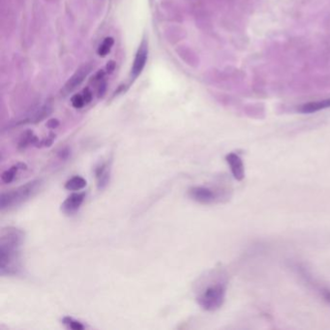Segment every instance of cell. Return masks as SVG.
<instances>
[{
    "mask_svg": "<svg viewBox=\"0 0 330 330\" xmlns=\"http://www.w3.org/2000/svg\"><path fill=\"white\" fill-rule=\"evenodd\" d=\"M25 234L18 229H6L2 231L0 240V273L1 275H16L21 270V247Z\"/></svg>",
    "mask_w": 330,
    "mask_h": 330,
    "instance_id": "6da1fadb",
    "label": "cell"
},
{
    "mask_svg": "<svg viewBox=\"0 0 330 330\" xmlns=\"http://www.w3.org/2000/svg\"><path fill=\"white\" fill-rule=\"evenodd\" d=\"M43 182L41 179H35L14 190L2 193L0 198L1 210L2 211L10 210L17 206H20L28 199L33 198L34 196L40 191Z\"/></svg>",
    "mask_w": 330,
    "mask_h": 330,
    "instance_id": "7a4b0ae2",
    "label": "cell"
},
{
    "mask_svg": "<svg viewBox=\"0 0 330 330\" xmlns=\"http://www.w3.org/2000/svg\"><path fill=\"white\" fill-rule=\"evenodd\" d=\"M225 297L226 288L222 284H215L208 287L198 297V303L203 310L212 312L218 310L224 304Z\"/></svg>",
    "mask_w": 330,
    "mask_h": 330,
    "instance_id": "3957f363",
    "label": "cell"
},
{
    "mask_svg": "<svg viewBox=\"0 0 330 330\" xmlns=\"http://www.w3.org/2000/svg\"><path fill=\"white\" fill-rule=\"evenodd\" d=\"M189 197L194 199L195 201H198L199 203L202 204H209L215 201L217 198V195L214 191H212L209 188L202 187V186H197V187H192L188 191Z\"/></svg>",
    "mask_w": 330,
    "mask_h": 330,
    "instance_id": "277c9868",
    "label": "cell"
},
{
    "mask_svg": "<svg viewBox=\"0 0 330 330\" xmlns=\"http://www.w3.org/2000/svg\"><path fill=\"white\" fill-rule=\"evenodd\" d=\"M91 70V66L89 65H83V66L80 67L77 72L69 79V81L67 82L62 89V92L64 95L69 94L70 92H72L77 86H79L82 81L86 78V76L88 75V73Z\"/></svg>",
    "mask_w": 330,
    "mask_h": 330,
    "instance_id": "5b68a950",
    "label": "cell"
},
{
    "mask_svg": "<svg viewBox=\"0 0 330 330\" xmlns=\"http://www.w3.org/2000/svg\"><path fill=\"white\" fill-rule=\"evenodd\" d=\"M147 55H148V49H147V44L145 41H143L136 55L134 64L132 67V76L134 79H136L138 76L140 75L142 72L143 68L145 67L146 61H147Z\"/></svg>",
    "mask_w": 330,
    "mask_h": 330,
    "instance_id": "8992f818",
    "label": "cell"
},
{
    "mask_svg": "<svg viewBox=\"0 0 330 330\" xmlns=\"http://www.w3.org/2000/svg\"><path fill=\"white\" fill-rule=\"evenodd\" d=\"M226 161L230 165L231 174L237 181H242L245 177V167L242 159L236 153H230L226 156Z\"/></svg>",
    "mask_w": 330,
    "mask_h": 330,
    "instance_id": "52a82bcc",
    "label": "cell"
},
{
    "mask_svg": "<svg viewBox=\"0 0 330 330\" xmlns=\"http://www.w3.org/2000/svg\"><path fill=\"white\" fill-rule=\"evenodd\" d=\"M84 198H85L84 193H74L70 195L61 205L62 211L69 215L76 213L82 204Z\"/></svg>",
    "mask_w": 330,
    "mask_h": 330,
    "instance_id": "ba28073f",
    "label": "cell"
},
{
    "mask_svg": "<svg viewBox=\"0 0 330 330\" xmlns=\"http://www.w3.org/2000/svg\"><path fill=\"white\" fill-rule=\"evenodd\" d=\"M329 108H330V98L303 104L297 109V110L301 113H313Z\"/></svg>",
    "mask_w": 330,
    "mask_h": 330,
    "instance_id": "9c48e42d",
    "label": "cell"
},
{
    "mask_svg": "<svg viewBox=\"0 0 330 330\" xmlns=\"http://www.w3.org/2000/svg\"><path fill=\"white\" fill-rule=\"evenodd\" d=\"M110 165L108 163H102L95 168V177L97 181V187L99 190H103L107 187L110 181Z\"/></svg>",
    "mask_w": 330,
    "mask_h": 330,
    "instance_id": "30bf717a",
    "label": "cell"
},
{
    "mask_svg": "<svg viewBox=\"0 0 330 330\" xmlns=\"http://www.w3.org/2000/svg\"><path fill=\"white\" fill-rule=\"evenodd\" d=\"M86 186V180L80 176L76 175L70 178L65 183V189L69 191H80Z\"/></svg>",
    "mask_w": 330,
    "mask_h": 330,
    "instance_id": "8fae6325",
    "label": "cell"
},
{
    "mask_svg": "<svg viewBox=\"0 0 330 330\" xmlns=\"http://www.w3.org/2000/svg\"><path fill=\"white\" fill-rule=\"evenodd\" d=\"M22 165H23V164H18V165H13V166H11L9 169L5 170V171L2 173V175H1V180H2L4 183H6V184L11 183V182L15 179V177H16V175H17V172H18L19 168H24V167H20Z\"/></svg>",
    "mask_w": 330,
    "mask_h": 330,
    "instance_id": "7c38bea8",
    "label": "cell"
},
{
    "mask_svg": "<svg viewBox=\"0 0 330 330\" xmlns=\"http://www.w3.org/2000/svg\"><path fill=\"white\" fill-rule=\"evenodd\" d=\"M37 141V138L33 135V133L31 131H27L25 133L20 141H19V149H26L28 145L35 143Z\"/></svg>",
    "mask_w": 330,
    "mask_h": 330,
    "instance_id": "4fadbf2b",
    "label": "cell"
},
{
    "mask_svg": "<svg viewBox=\"0 0 330 330\" xmlns=\"http://www.w3.org/2000/svg\"><path fill=\"white\" fill-rule=\"evenodd\" d=\"M62 324L69 330H83L85 329V327L81 322L76 321L71 317H64L62 319Z\"/></svg>",
    "mask_w": 330,
    "mask_h": 330,
    "instance_id": "5bb4252c",
    "label": "cell"
},
{
    "mask_svg": "<svg viewBox=\"0 0 330 330\" xmlns=\"http://www.w3.org/2000/svg\"><path fill=\"white\" fill-rule=\"evenodd\" d=\"M113 43H114V41L111 37L106 38L98 48V55L100 56H106L110 52V49H111Z\"/></svg>",
    "mask_w": 330,
    "mask_h": 330,
    "instance_id": "9a60e30c",
    "label": "cell"
},
{
    "mask_svg": "<svg viewBox=\"0 0 330 330\" xmlns=\"http://www.w3.org/2000/svg\"><path fill=\"white\" fill-rule=\"evenodd\" d=\"M72 105L74 108L76 109H81L82 108L84 105H86L85 100L83 98L82 94H77L72 98Z\"/></svg>",
    "mask_w": 330,
    "mask_h": 330,
    "instance_id": "2e32d148",
    "label": "cell"
},
{
    "mask_svg": "<svg viewBox=\"0 0 330 330\" xmlns=\"http://www.w3.org/2000/svg\"><path fill=\"white\" fill-rule=\"evenodd\" d=\"M82 96H83V98L85 100V103L88 104V103L91 102V100H92V92L89 90V88H85V89L83 90Z\"/></svg>",
    "mask_w": 330,
    "mask_h": 330,
    "instance_id": "e0dca14e",
    "label": "cell"
},
{
    "mask_svg": "<svg viewBox=\"0 0 330 330\" xmlns=\"http://www.w3.org/2000/svg\"><path fill=\"white\" fill-rule=\"evenodd\" d=\"M322 295H323V297L324 299L330 303V290H328V289H325L322 291Z\"/></svg>",
    "mask_w": 330,
    "mask_h": 330,
    "instance_id": "ac0fdd59",
    "label": "cell"
},
{
    "mask_svg": "<svg viewBox=\"0 0 330 330\" xmlns=\"http://www.w3.org/2000/svg\"><path fill=\"white\" fill-rule=\"evenodd\" d=\"M57 125H58V121L55 120V119H53V120L49 121V123H48V126L50 128H55Z\"/></svg>",
    "mask_w": 330,
    "mask_h": 330,
    "instance_id": "d6986e66",
    "label": "cell"
},
{
    "mask_svg": "<svg viewBox=\"0 0 330 330\" xmlns=\"http://www.w3.org/2000/svg\"><path fill=\"white\" fill-rule=\"evenodd\" d=\"M105 89H106V83H105V82H103V83L100 85L99 96H103V95H104Z\"/></svg>",
    "mask_w": 330,
    "mask_h": 330,
    "instance_id": "ffe728a7",
    "label": "cell"
},
{
    "mask_svg": "<svg viewBox=\"0 0 330 330\" xmlns=\"http://www.w3.org/2000/svg\"><path fill=\"white\" fill-rule=\"evenodd\" d=\"M107 68H108V70H110V72H111V71L113 70V68H114V63H113L112 61H110V62L108 64Z\"/></svg>",
    "mask_w": 330,
    "mask_h": 330,
    "instance_id": "44dd1931",
    "label": "cell"
}]
</instances>
